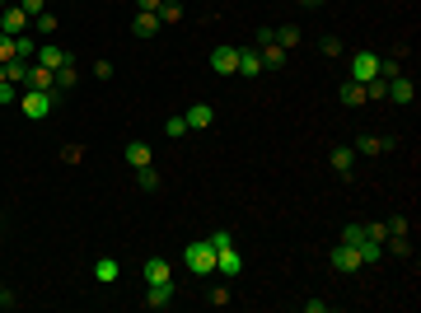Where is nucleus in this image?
Wrapping results in <instances>:
<instances>
[{
    "label": "nucleus",
    "instance_id": "31",
    "mask_svg": "<svg viewBox=\"0 0 421 313\" xmlns=\"http://www.w3.org/2000/svg\"><path fill=\"white\" fill-rule=\"evenodd\" d=\"M5 61H14V38H10V33H0V66H5Z\"/></svg>",
    "mask_w": 421,
    "mask_h": 313
},
{
    "label": "nucleus",
    "instance_id": "12",
    "mask_svg": "<svg viewBox=\"0 0 421 313\" xmlns=\"http://www.w3.org/2000/svg\"><path fill=\"white\" fill-rule=\"evenodd\" d=\"M145 304H150V309H169V304H173V281H155L150 295H145Z\"/></svg>",
    "mask_w": 421,
    "mask_h": 313
},
{
    "label": "nucleus",
    "instance_id": "8",
    "mask_svg": "<svg viewBox=\"0 0 421 313\" xmlns=\"http://www.w3.org/2000/svg\"><path fill=\"white\" fill-rule=\"evenodd\" d=\"M384 84H389L384 99H394V103H412V99H417V84H412L407 75H394V79H384Z\"/></svg>",
    "mask_w": 421,
    "mask_h": 313
},
{
    "label": "nucleus",
    "instance_id": "41",
    "mask_svg": "<svg viewBox=\"0 0 421 313\" xmlns=\"http://www.w3.org/2000/svg\"><path fill=\"white\" fill-rule=\"evenodd\" d=\"M304 5H323V0H304Z\"/></svg>",
    "mask_w": 421,
    "mask_h": 313
},
{
    "label": "nucleus",
    "instance_id": "35",
    "mask_svg": "<svg viewBox=\"0 0 421 313\" xmlns=\"http://www.w3.org/2000/svg\"><path fill=\"white\" fill-rule=\"evenodd\" d=\"M183 131H187L183 117H169V122H164V136H183Z\"/></svg>",
    "mask_w": 421,
    "mask_h": 313
},
{
    "label": "nucleus",
    "instance_id": "19",
    "mask_svg": "<svg viewBox=\"0 0 421 313\" xmlns=\"http://www.w3.org/2000/svg\"><path fill=\"white\" fill-rule=\"evenodd\" d=\"M122 155H127V164H132V168H145V164H150V145H145V140H132Z\"/></svg>",
    "mask_w": 421,
    "mask_h": 313
},
{
    "label": "nucleus",
    "instance_id": "29",
    "mask_svg": "<svg viewBox=\"0 0 421 313\" xmlns=\"http://www.w3.org/2000/svg\"><path fill=\"white\" fill-rule=\"evenodd\" d=\"M33 24H38V33H47V38H52V33H56V14H47V10H43Z\"/></svg>",
    "mask_w": 421,
    "mask_h": 313
},
{
    "label": "nucleus",
    "instance_id": "3",
    "mask_svg": "<svg viewBox=\"0 0 421 313\" xmlns=\"http://www.w3.org/2000/svg\"><path fill=\"white\" fill-rule=\"evenodd\" d=\"M346 79H356V84L379 79V56H374V52H356V56H351V75H346Z\"/></svg>",
    "mask_w": 421,
    "mask_h": 313
},
{
    "label": "nucleus",
    "instance_id": "38",
    "mask_svg": "<svg viewBox=\"0 0 421 313\" xmlns=\"http://www.w3.org/2000/svg\"><path fill=\"white\" fill-rule=\"evenodd\" d=\"M136 5H141V14H155L159 10V0H136Z\"/></svg>",
    "mask_w": 421,
    "mask_h": 313
},
{
    "label": "nucleus",
    "instance_id": "1",
    "mask_svg": "<svg viewBox=\"0 0 421 313\" xmlns=\"http://www.w3.org/2000/svg\"><path fill=\"white\" fill-rule=\"evenodd\" d=\"M61 103L52 89H24L19 94V108H24V117L28 122H43V117H52V108Z\"/></svg>",
    "mask_w": 421,
    "mask_h": 313
},
{
    "label": "nucleus",
    "instance_id": "42",
    "mask_svg": "<svg viewBox=\"0 0 421 313\" xmlns=\"http://www.w3.org/2000/svg\"><path fill=\"white\" fill-rule=\"evenodd\" d=\"M0 79H5V66H0Z\"/></svg>",
    "mask_w": 421,
    "mask_h": 313
},
{
    "label": "nucleus",
    "instance_id": "2",
    "mask_svg": "<svg viewBox=\"0 0 421 313\" xmlns=\"http://www.w3.org/2000/svg\"><path fill=\"white\" fill-rule=\"evenodd\" d=\"M183 262H187V271H192V276H210V271H215V248H210V238L187 243Z\"/></svg>",
    "mask_w": 421,
    "mask_h": 313
},
{
    "label": "nucleus",
    "instance_id": "4",
    "mask_svg": "<svg viewBox=\"0 0 421 313\" xmlns=\"http://www.w3.org/2000/svg\"><path fill=\"white\" fill-rule=\"evenodd\" d=\"M210 71L215 75H239V47H215L210 52Z\"/></svg>",
    "mask_w": 421,
    "mask_h": 313
},
{
    "label": "nucleus",
    "instance_id": "39",
    "mask_svg": "<svg viewBox=\"0 0 421 313\" xmlns=\"http://www.w3.org/2000/svg\"><path fill=\"white\" fill-rule=\"evenodd\" d=\"M0 304H14V299H10V295H5V286H0Z\"/></svg>",
    "mask_w": 421,
    "mask_h": 313
},
{
    "label": "nucleus",
    "instance_id": "9",
    "mask_svg": "<svg viewBox=\"0 0 421 313\" xmlns=\"http://www.w3.org/2000/svg\"><path fill=\"white\" fill-rule=\"evenodd\" d=\"M215 271H220V276H239V271H243V258H239V248H234V243L215 253Z\"/></svg>",
    "mask_w": 421,
    "mask_h": 313
},
{
    "label": "nucleus",
    "instance_id": "7",
    "mask_svg": "<svg viewBox=\"0 0 421 313\" xmlns=\"http://www.w3.org/2000/svg\"><path fill=\"white\" fill-rule=\"evenodd\" d=\"M33 61H38V66H47V71H61V66H71V56H66V47H56V42H43Z\"/></svg>",
    "mask_w": 421,
    "mask_h": 313
},
{
    "label": "nucleus",
    "instance_id": "10",
    "mask_svg": "<svg viewBox=\"0 0 421 313\" xmlns=\"http://www.w3.org/2000/svg\"><path fill=\"white\" fill-rule=\"evenodd\" d=\"M183 122H187V131H206L210 122H215V108H210V103H192Z\"/></svg>",
    "mask_w": 421,
    "mask_h": 313
},
{
    "label": "nucleus",
    "instance_id": "5",
    "mask_svg": "<svg viewBox=\"0 0 421 313\" xmlns=\"http://www.w3.org/2000/svg\"><path fill=\"white\" fill-rule=\"evenodd\" d=\"M333 266H337V271H361V266H365V262H361V248H356V243H337V248H333Z\"/></svg>",
    "mask_w": 421,
    "mask_h": 313
},
{
    "label": "nucleus",
    "instance_id": "36",
    "mask_svg": "<svg viewBox=\"0 0 421 313\" xmlns=\"http://www.w3.org/2000/svg\"><path fill=\"white\" fill-rule=\"evenodd\" d=\"M389 248H394L398 258H407V253H412V243H407V234H394V243H389Z\"/></svg>",
    "mask_w": 421,
    "mask_h": 313
},
{
    "label": "nucleus",
    "instance_id": "11",
    "mask_svg": "<svg viewBox=\"0 0 421 313\" xmlns=\"http://www.w3.org/2000/svg\"><path fill=\"white\" fill-rule=\"evenodd\" d=\"M52 79H56V71L38 66V61H28V71H24V84H28V89H52Z\"/></svg>",
    "mask_w": 421,
    "mask_h": 313
},
{
    "label": "nucleus",
    "instance_id": "18",
    "mask_svg": "<svg viewBox=\"0 0 421 313\" xmlns=\"http://www.w3.org/2000/svg\"><path fill=\"white\" fill-rule=\"evenodd\" d=\"M263 66H272V71H281V66H286V47H281V42H263Z\"/></svg>",
    "mask_w": 421,
    "mask_h": 313
},
{
    "label": "nucleus",
    "instance_id": "28",
    "mask_svg": "<svg viewBox=\"0 0 421 313\" xmlns=\"http://www.w3.org/2000/svg\"><path fill=\"white\" fill-rule=\"evenodd\" d=\"M159 24H173V19H178V14H183V10H178V5H169V0H159Z\"/></svg>",
    "mask_w": 421,
    "mask_h": 313
},
{
    "label": "nucleus",
    "instance_id": "16",
    "mask_svg": "<svg viewBox=\"0 0 421 313\" xmlns=\"http://www.w3.org/2000/svg\"><path fill=\"white\" fill-rule=\"evenodd\" d=\"M117 276H122V266H117L112 258H99V262H94V281H99V286H112Z\"/></svg>",
    "mask_w": 421,
    "mask_h": 313
},
{
    "label": "nucleus",
    "instance_id": "30",
    "mask_svg": "<svg viewBox=\"0 0 421 313\" xmlns=\"http://www.w3.org/2000/svg\"><path fill=\"white\" fill-rule=\"evenodd\" d=\"M19 10H24L28 19H38V14H43V10H47V0H19Z\"/></svg>",
    "mask_w": 421,
    "mask_h": 313
},
{
    "label": "nucleus",
    "instance_id": "33",
    "mask_svg": "<svg viewBox=\"0 0 421 313\" xmlns=\"http://www.w3.org/2000/svg\"><path fill=\"white\" fill-rule=\"evenodd\" d=\"M5 103H19V94H14V84L10 79H0V108Z\"/></svg>",
    "mask_w": 421,
    "mask_h": 313
},
{
    "label": "nucleus",
    "instance_id": "25",
    "mask_svg": "<svg viewBox=\"0 0 421 313\" xmlns=\"http://www.w3.org/2000/svg\"><path fill=\"white\" fill-rule=\"evenodd\" d=\"M136 187H145V192H155V187H159V173L150 168V164H145V168H136Z\"/></svg>",
    "mask_w": 421,
    "mask_h": 313
},
{
    "label": "nucleus",
    "instance_id": "34",
    "mask_svg": "<svg viewBox=\"0 0 421 313\" xmlns=\"http://www.w3.org/2000/svg\"><path fill=\"white\" fill-rule=\"evenodd\" d=\"M384 229H389V234H407V229H412V225H407V220H402V215H394V220H384Z\"/></svg>",
    "mask_w": 421,
    "mask_h": 313
},
{
    "label": "nucleus",
    "instance_id": "17",
    "mask_svg": "<svg viewBox=\"0 0 421 313\" xmlns=\"http://www.w3.org/2000/svg\"><path fill=\"white\" fill-rule=\"evenodd\" d=\"M239 75H263V56L253 47H239Z\"/></svg>",
    "mask_w": 421,
    "mask_h": 313
},
{
    "label": "nucleus",
    "instance_id": "14",
    "mask_svg": "<svg viewBox=\"0 0 421 313\" xmlns=\"http://www.w3.org/2000/svg\"><path fill=\"white\" fill-rule=\"evenodd\" d=\"M337 99H342L346 108H361V103H365V84H356V79H342V89H337Z\"/></svg>",
    "mask_w": 421,
    "mask_h": 313
},
{
    "label": "nucleus",
    "instance_id": "40",
    "mask_svg": "<svg viewBox=\"0 0 421 313\" xmlns=\"http://www.w3.org/2000/svg\"><path fill=\"white\" fill-rule=\"evenodd\" d=\"M5 5H14V0H0V10H5Z\"/></svg>",
    "mask_w": 421,
    "mask_h": 313
},
{
    "label": "nucleus",
    "instance_id": "26",
    "mask_svg": "<svg viewBox=\"0 0 421 313\" xmlns=\"http://www.w3.org/2000/svg\"><path fill=\"white\" fill-rule=\"evenodd\" d=\"M365 225H346V229H342V238H337V243H356V248H361V243H365Z\"/></svg>",
    "mask_w": 421,
    "mask_h": 313
},
{
    "label": "nucleus",
    "instance_id": "22",
    "mask_svg": "<svg viewBox=\"0 0 421 313\" xmlns=\"http://www.w3.org/2000/svg\"><path fill=\"white\" fill-rule=\"evenodd\" d=\"M33 56H38V42H33L28 33H19V38H14V61H33Z\"/></svg>",
    "mask_w": 421,
    "mask_h": 313
},
{
    "label": "nucleus",
    "instance_id": "32",
    "mask_svg": "<svg viewBox=\"0 0 421 313\" xmlns=\"http://www.w3.org/2000/svg\"><path fill=\"white\" fill-rule=\"evenodd\" d=\"M230 243H234L230 229H215V234H210V248H215V253H220V248H230Z\"/></svg>",
    "mask_w": 421,
    "mask_h": 313
},
{
    "label": "nucleus",
    "instance_id": "23",
    "mask_svg": "<svg viewBox=\"0 0 421 313\" xmlns=\"http://www.w3.org/2000/svg\"><path fill=\"white\" fill-rule=\"evenodd\" d=\"M379 150H389V140H379V136H361L356 140V155H379Z\"/></svg>",
    "mask_w": 421,
    "mask_h": 313
},
{
    "label": "nucleus",
    "instance_id": "37",
    "mask_svg": "<svg viewBox=\"0 0 421 313\" xmlns=\"http://www.w3.org/2000/svg\"><path fill=\"white\" fill-rule=\"evenodd\" d=\"M342 52V38H323V56H337Z\"/></svg>",
    "mask_w": 421,
    "mask_h": 313
},
{
    "label": "nucleus",
    "instance_id": "6",
    "mask_svg": "<svg viewBox=\"0 0 421 313\" xmlns=\"http://www.w3.org/2000/svg\"><path fill=\"white\" fill-rule=\"evenodd\" d=\"M24 28H28V14H24V10H19V5H5V10H0V33H10V38H19Z\"/></svg>",
    "mask_w": 421,
    "mask_h": 313
},
{
    "label": "nucleus",
    "instance_id": "13",
    "mask_svg": "<svg viewBox=\"0 0 421 313\" xmlns=\"http://www.w3.org/2000/svg\"><path fill=\"white\" fill-rule=\"evenodd\" d=\"M141 276H145V286H155V281H173V271H169V262L164 258H150L141 266Z\"/></svg>",
    "mask_w": 421,
    "mask_h": 313
},
{
    "label": "nucleus",
    "instance_id": "20",
    "mask_svg": "<svg viewBox=\"0 0 421 313\" xmlns=\"http://www.w3.org/2000/svg\"><path fill=\"white\" fill-rule=\"evenodd\" d=\"M328 164H333L337 173H351V164H356V150H346V145H337V150L328 155Z\"/></svg>",
    "mask_w": 421,
    "mask_h": 313
},
{
    "label": "nucleus",
    "instance_id": "21",
    "mask_svg": "<svg viewBox=\"0 0 421 313\" xmlns=\"http://www.w3.org/2000/svg\"><path fill=\"white\" fill-rule=\"evenodd\" d=\"M136 38H155L159 33V14H136Z\"/></svg>",
    "mask_w": 421,
    "mask_h": 313
},
{
    "label": "nucleus",
    "instance_id": "27",
    "mask_svg": "<svg viewBox=\"0 0 421 313\" xmlns=\"http://www.w3.org/2000/svg\"><path fill=\"white\" fill-rule=\"evenodd\" d=\"M379 258H384V243L365 238V243H361V262H379Z\"/></svg>",
    "mask_w": 421,
    "mask_h": 313
},
{
    "label": "nucleus",
    "instance_id": "15",
    "mask_svg": "<svg viewBox=\"0 0 421 313\" xmlns=\"http://www.w3.org/2000/svg\"><path fill=\"white\" fill-rule=\"evenodd\" d=\"M75 61H71V66H61V71H56V79H52V94L56 99H61V94H71V89H75Z\"/></svg>",
    "mask_w": 421,
    "mask_h": 313
},
{
    "label": "nucleus",
    "instance_id": "24",
    "mask_svg": "<svg viewBox=\"0 0 421 313\" xmlns=\"http://www.w3.org/2000/svg\"><path fill=\"white\" fill-rule=\"evenodd\" d=\"M272 42H281V47H286V52H290V47H300V28H276V33H272Z\"/></svg>",
    "mask_w": 421,
    "mask_h": 313
}]
</instances>
